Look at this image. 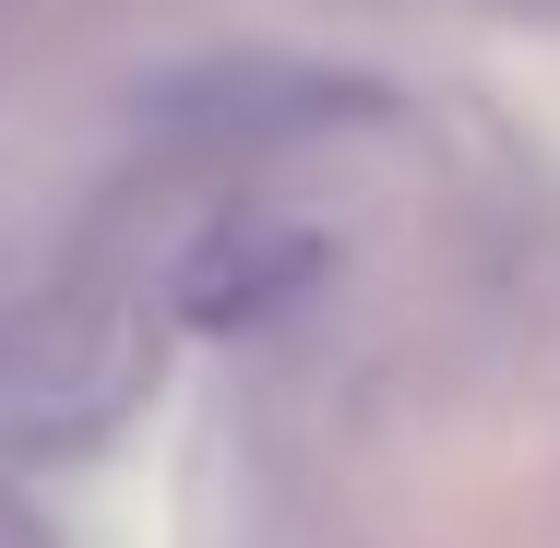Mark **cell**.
Returning <instances> with one entry per match:
<instances>
[{"instance_id": "3", "label": "cell", "mask_w": 560, "mask_h": 548, "mask_svg": "<svg viewBox=\"0 0 560 548\" xmlns=\"http://www.w3.org/2000/svg\"><path fill=\"white\" fill-rule=\"evenodd\" d=\"M442 12H560V0H442Z\"/></svg>"}, {"instance_id": "2", "label": "cell", "mask_w": 560, "mask_h": 548, "mask_svg": "<svg viewBox=\"0 0 560 548\" xmlns=\"http://www.w3.org/2000/svg\"><path fill=\"white\" fill-rule=\"evenodd\" d=\"M382 96L346 84V72H299V60H215L191 84H167V119L191 143H287V131H335V119H370Z\"/></svg>"}, {"instance_id": "1", "label": "cell", "mask_w": 560, "mask_h": 548, "mask_svg": "<svg viewBox=\"0 0 560 548\" xmlns=\"http://www.w3.org/2000/svg\"><path fill=\"white\" fill-rule=\"evenodd\" d=\"M335 275V238L299 215H262V203H226L179 238V263H167V311L191 334H250L275 323V311H299L311 287Z\"/></svg>"}]
</instances>
